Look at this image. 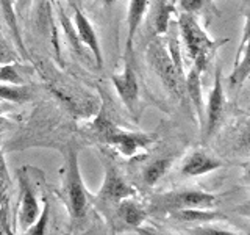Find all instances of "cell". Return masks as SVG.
<instances>
[{
	"label": "cell",
	"instance_id": "1",
	"mask_svg": "<svg viewBox=\"0 0 250 235\" xmlns=\"http://www.w3.org/2000/svg\"><path fill=\"white\" fill-rule=\"evenodd\" d=\"M180 28H182V35L186 43V49L189 57L194 60L195 68L200 70L205 69L207 57L211 49H214V44L209 41L208 36L203 33V30L197 25L189 14H183L180 18Z\"/></svg>",
	"mask_w": 250,
	"mask_h": 235
},
{
	"label": "cell",
	"instance_id": "2",
	"mask_svg": "<svg viewBox=\"0 0 250 235\" xmlns=\"http://www.w3.org/2000/svg\"><path fill=\"white\" fill-rule=\"evenodd\" d=\"M148 58H150L153 69L160 75L164 86L175 96L182 94V86H180V78H182V69L177 63L172 60L170 53L164 50L160 44L152 46L148 50Z\"/></svg>",
	"mask_w": 250,
	"mask_h": 235
},
{
	"label": "cell",
	"instance_id": "3",
	"mask_svg": "<svg viewBox=\"0 0 250 235\" xmlns=\"http://www.w3.org/2000/svg\"><path fill=\"white\" fill-rule=\"evenodd\" d=\"M100 125V133L105 138L106 143L116 146L122 154L125 155H133L136 154L143 146H146L150 138L144 135H136V133H125L117 130L114 125H111L108 121H99Z\"/></svg>",
	"mask_w": 250,
	"mask_h": 235
},
{
	"label": "cell",
	"instance_id": "4",
	"mask_svg": "<svg viewBox=\"0 0 250 235\" xmlns=\"http://www.w3.org/2000/svg\"><path fill=\"white\" fill-rule=\"evenodd\" d=\"M67 199L69 209L75 218H82L86 210V193L82 182L80 169H78L77 154L72 152L69 159V174H67Z\"/></svg>",
	"mask_w": 250,
	"mask_h": 235
},
{
	"label": "cell",
	"instance_id": "5",
	"mask_svg": "<svg viewBox=\"0 0 250 235\" xmlns=\"http://www.w3.org/2000/svg\"><path fill=\"white\" fill-rule=\"evenodd\" d=\"M216 198L205 191H178L161 196V204L172 210L180 209H208L213 207Z\"/></svg>",
	"mask_w": 250,
	"mask_h": 235
},
{
	"label": "cell",
	"instance_id": "6",
	"mask_svg": "<svg viewBox=\"0 0 250 235\" xmlns=\"http://www.w3.org/2000/svg\"><path fill=\"white\" fill-rule=\"evenodd\" d=\"M224 105H225V99H224V90L221 82V68H217L214 77V86L209 94V102L207 108V137H209L214 132L216 125L221 121L224 113Z\"/></svg>",
	"mask_w": 250,
	"mask_h": 235
},
{
	"label": "cell",
	"instance_id": "7",
	"mask_svg": "<svg viewBox=\"0 0 250 235\" xmlns=\"http://www.w3.org/2000/svg\"><path fill=\"white\" fill-rule=\"evenodd\" d=\"M113 83L116 86L117 93H119L121 99L124 100V104L133 112L136 105V100H138V91H139L138 80H136L135 72H133V69L130 66H125V69L121 74L113 75Z\"/></svg>",
	"mask_w": 250,
	"mask_h": 235
},
{
	"label": "cell",
	"instance_id": "8",
	"mask_svg": "<svg viewBox=\"0 0 250 235\" xmlns=\"http://www.w3.org/2000/svg\"><path fill=\"white\" fill-rule=\"evenodd\" d=\"M21 182V190H22V198H21V209H19V221L22 227H28L35 223V219L39 215V207H38V201L33 194V190L28 185L27 177L21 176L19 177Z\"/></svg>",
	"mask_w": 250,
	"mask_h": 235
},
{
	"label": "cell",
	"instance_id": "9",
	"mask_svg": "<svg viewBox=\"0 0 250 235\" xmlns=\"http://www.w3.org/2000/svg\"><path fill=\"white\" fill-rule=\"evenodd\" d=\"M219 166H221V163H219V160H216L214 157L208 155L203 151H195L186 159L182 168V172L185 176L195 177V176H203V174H207V172L214 171Z\"/></svg>",
	"mask_w": 250,
	"mask_h": 235
},
{
	"label": "cell",
	"instance_id": "10",
	"mask_svg": "<svg viewBox=\"0 0 250 235\" xmlns=\"http://www.w3.org/2000/svg\"><path fill=\"white\" fill-rule=\"evenodd\" d=\"M131 194H133V190L130 188V185L125 184L122 177L117 174L116 171L108 169L106 177H105V184L102 187V191H100L102 198L106 201L121 202L122 199H127Z\"/></svg>",
	"mask_w": 250,
	"mask_h": 235
},
{
	"label": "cell",
	"instance_id": "11",
	"mask_svg": "<svg viewBox=\"0 0 250 235\" xmlns=\"http://www.w3.org/2000/svg\"><path fill=\"white\" fill-rule=\"evenodd\" d=\"M75 25H77L78 36H80L82 41L91 49L94 58H96L97 66L102 68L104 66V57H102V49H100V44L97 41L96 31H94L89 21L86 19L84 16L80 13V10H77V8H75Z\"/></svg>",
	"mask_w": 250,
	"mask_h": 235
},
{
	"label": "cell",
	"instance_id": "12",
	"mask_svg": "<svg viewBox=\"0 0 250 235\" xmlns=\"http://www.w3.org/2000/svg\"><path fill=\"white\" fill-rule=\"evenodd\" d=\"M147 10V0H130V8H128V36H127V49L131 50L133 38H135L138 27L141 21H143L144 14Z\"/></svg>",
	"mask_w": 250,
	"mask_h": 235
},
{
	"label": "cell",
	"instance_id": "13",
	"mask_svg": "<svg viewBox=\"0 0 250 235\" xmlns=\"http://www.w3.org/2000/svg\"><path fill=\"white\" fill-rule=\"evenodd\" d=\"M241 55V61L238 60L234 63V72L231 74V83H241L244 82L247 75H249V28L246 27V31H244V39H242V46L239 49V53Z\"/></svg>",
	"mask_w": 250,
	"mask_h": 235
},
{
	"label": "cell",
	"instance_id": "14",
	"mask_svg": "<svg viewBox=\"0 0 250 235\" xmlns=\"http://www.w3.org/2000/svg\"><path fill=\"white\" fill-rule=\"evenodd\" d=\"M119 215L122 216V219L130 226H141L143 221L146 219V213L144 210L141 209L136 204H133L130 201H121L119 206Z\"/></svg>",
	"mask_w": 250,
	"mask_h": 235
},
{
	"label": "cell",
	"instance_id": "15",
	"mask_svg": "<svg viewBox=\"0 0 250 235\" xmlns=\"http://www.w3.org/2000/svg\"><path fill=\"white\" fill-rule=\"evenodd\" d=\"M169 164H170V162L167 159H160V160H155L153 163H150L144 169V174H143L144 182L147 185H155L164 174H166Z\"/></svg>",
	"mask_w": 250,
	"mask_h": 235
},
{
	"label": "cell",
	"instance_id": "16",
	"mask_svg": "<svg viewBox=\"0 0 250 235\" xmlns=\"http://www.w3.org/2000/svg\"><path fill=\"white\" fill-rule=\"evenodd\" d=\"M174 215L182 221H209V219H214L217 216L216 213L202 212V209H180L174 212Z\"/></svg>",
	"mask_w": 250,
	"mask_h": 235
},
{
	"label": "cell",
	"instance_id": "17",
	"mask_svg": "<svg viewBox=\"0 0 250 235\" xmlns=\"http://www.w3.org/2000/svg\"><path fill=\"white\" fill-rule=\"evenodd\" d=\"M200 72L202 70L199 68H192V70L189 72V77H188V91H189V96L194 100V105L197 107V112L200 113V104H202V97H200Z\"/></svg>",
	"mask_w": 250,
	"mask_h": 235
},
{
	"label": "cell",
	"instance_id": "18",
	"mask_svg": "<svg viewBox=\"0 0 250 235\" xmlns=\"http://www.w3.org/2000/svg\"><path fill=\"white\" fill-rule=\"evenodd\" d=\"M172 8L164 2H160L158 8L155 11V30L156 33H164L167 30V24H169V18H170Z\"/></svg>",
	"mask_w": 250,
	"mask_h": 235
},
{
	"label": "cell",
	"instance_id": "19",
	"mask_svg": "<svg viewBox=\"0 0 250 235\" xmlns=\"http://www.w3.org/2000/svg\"><path fill=\"white\" fill-rule=\"evenodd\" d=\"M49 216H50V204L44 202V209L41 212V215H38V218L35 219V223L31 224L28 229L25 231L30 235H41L45 232V226L49 223Z\"/></svg>",
	"mask_w": 250,
	"mask_h": 235
},
{
	"label": "cell",
	"instance_id": "20",
	"mask_svg": "<svg viewBox=\"0 0 250 235\" xmlns=\"http://www.w3.org/2000/svg\"><path fill=\"white\" fill-rule=\"evenodd\" d=\"M0 6H2V11H3V16H5V19L8 22V25H10L11 30L14 31L16 39L21 41L19 33H18V24H16V16H14V11H13L11 0H0Z\"/></svg>",
	"mask_w": 250,
	"mask_h": 235
},
{
	"label": "cell",
	"instance_id": "21",
	"mask_svg": "<svg viewBox=\"0 0 250 235\" xmlns=\"http://www.w3.org/2000/svg\"><path fill=\"white\" fill-rule=\"evenodd\" d=\"M19 94H23L22 91L16 88H6V86H0V97L10 99V100H21Z\"/></svg>",
	"mask_w": 250,
	"mask_h": 235
},
{
	"label": "cell",
	"instance_id": "22",
	"mask_svg": "<svg viewBox=\"0 0 250 235\" xmlns=\"http://www.w3.org/2000/svg\"><path fill=\"white\" fill-rule=\"evenodd\" d=\"M0 78H2V80L14 82V83H19V82H21V80H19V77H18V74H16L10 66H5L2 70H0Z\"/></svg>",
	"mask_w": 250,
	"mask_h": 235
},
{
	"label": "cell",
	"instance_id": "23",
	"mask_svg": "<svg viewBox=\"0 0 250 235\" xmlns=\"http://www.w3.org/2000/svg\"><path fill=\"white\" fill-rule=\"evenodd\" d=\"M203 2H205V0H183V6L188 11H194V10H197V8H200Z\"/></svg>",
	"mask_w": 250,
	"mask_h": 235
},
{
	"label": "cell",
	"instance_id": "24",
	"mask_svg": "<svg viewBox=\"0 0 250 235\" xmlns=\"http://www.w3.org/2000/svg\"><path fill=\"white\" fill-rule=\"evenodd\" d=\"M6 209H8V201H6V198L5 196L0 193V218L2 219H5L6 216Z\"/></svg>",
	"mask_w": 250,
	"mask_h": 235
},
{
	"label": "cell",
	"instance_id": "25",
	"mask_svg": "<svg viewBox=\"0 0 250 235\" xmlns=\"http://www.w3.org/2000/svg\"><path fill=\"white\" fill-rule=\"evenodd\" d=\"M104 2H105V5H113L116 0H104Z\"/></svg>",
	"mask_w": 250,
	"mask_h": 235
},
{
	"label": "cell",
	"instance_id": "26",
	"mask_svg": "<svg viewBox=\"0 0 250 235\" xmlns=\"http://www.w3.org/2000/svg\"><path fill=\"white\" fill-rule=\"evenodd\" d=\"M41 2H44V0H41Z\"/></svg>",
	"mask_w": 250,
	"mask_h": 235
}]
</instances>
